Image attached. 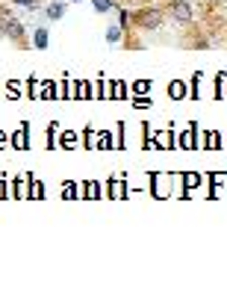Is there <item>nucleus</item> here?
<instances>
[{
	"mask_svg": "<svg viewBox=\"0 0 227 289\" xmlns=\"http://www.w3.org/2000/svg\"><path fill=\"white\" fill-rule=\"evenodd\" d=\"M136 24L145 27V30H157L159 24H162V9H145V12H139Z\"/></svg>",
	"mask_w": 227,
	"mask_h": 289,
	"instance_id": "obj_1",
	"label": "nucleus"
},
{
	"mask_svg": "<svg viewBox=\"0 0 227 289\" xmlns=\"http://www.w3.org/2000/svg\"><path fill=\"white\" fill-rule=\"evenodd\" d=\"M0 27H3V33L9 35V38H24V27H21V21L12 15H0Z\"/></svg>",
	"mask_w": 227,
	"mask_h": 289,
	"instance_id": "obj_2",
	"label": "nucleus"
},
{
	"mask_svg": "<svg viewBox=\"0 0 227 289\" xmlns=\"http://www.w3.org/2000/svg\"><path fill=\"white\" fill-rule=\"evenodd\" d=\"M171 15H174V21H180V24H189V21H192V6H189V0H174V3H171Z\"/></svg>",
	"mask_w": 227,
	"mask_h": 289,
	"instance_id": "obj_3",
	"label": "nucleus"
},
{
	"mask_svg": "<svg viewBox=\"0 0 227 289\" xmlns=\"http://www.w3.org/2000/svg\"><path fill=\"white\" fill-rule=\"evenodd\" d=\"M44 15H48V21H59V18L65 15V3H62V0H56V3H48Z\"/></svg>",
	"mask_w": 227,
	"mask_h": 289,
	"instance_id": "obj_4",
	"label": "nucleus"
},
{
	"mask_svg": "<svg viewBox=\"0 0 227 289\" xmlns=\"http://www.w3.org/2000/svg\"><path fill=\"white\" fill-rule=\"evenodd\" d=\"M48 42H51V35H48V30L44 27H38L33 33V48H38V51H44L48 48Z\"/></svg>",
	"mask_w": 227,
	"mask_h": 289,
	"instance_id": "obj_5",
	"label": "nucleus"
},
{
	"mask_svg": "<svg viewBox=\"0 0 227 289\" xmlns=\"http://www.w3.org/2000/svg\"><path fill=\"white\" fill-rule=\"evenodd\" d=\"M106 42H109V45H118V42H121V27H118V24L106 27Z\"/></svg>",
	"mask_w": 227,
	"mask_h": 289,
	"instance_id": "obj_6",
	"label": "nucleus"
},
{
	"mask_svg": "<svg viewBox=\"0 0 227 289\" xmlns=\"http://www.w3.org/2000/svg\"><path fill=\"white\" fill-rule=\"evenodd\" d=\"M92 6H95V12H101V15H104V12L112 9V0H92Z\"/></svg>",
	"mask_w": 227,
	"mask_h": 289,
	"instance_id": "obj_7",
	"label": "nucleus"
},
{
	"mask_svg": "<svg viewBox=\"0 0 227 289\" xmlns=\"http://www.w3.org/2000/svg\"><path fill=\"white\" fill-rule=\"evenodd\" d=\"M12 3H18V6H33L35 0H12Z\"/></svg>",
	"mask_w": 227,
	"mask_h": 289,
	"instance_id": "obj_8",
	"label": "nucleus"
},
{
	"mask_svg": "<svg viewBox=\"0 0 227 289\" xmlns=\"http://www.w3.org/2000/svg\"><path fill=\"white\" fill-rule=\"evenodd\" d=\"M71 3H80V0H71Z\"/></svg>",
	"mask_w": 227,
	"mask_h": 289,
	"instance_id": "obj_9",
	"label": "nucleus"
},
{
	"mask_svg": "<svg viewBox=\"0 0 227 289\" xmlns=\"http://www.w3.org/2000/svg\"><path fill=\"white\" fill-rule=\"evenodd\" d=\"M0 145H3V136H0Z\"/></svg>",
	"mask_w": 227,
	"mask_h": 289,
	"instance_id": "obj_10",
	"label": "nucleus"
}]
</instances>
